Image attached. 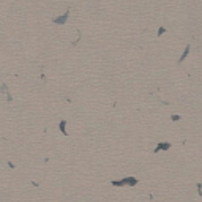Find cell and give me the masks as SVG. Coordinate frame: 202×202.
I'll use <instances>...</instances> for the list:
<instances>
[{
    "label": "cell",
    "mask_w": 202,
    "mask_h": 202,
    "mask_svg": "<svg viewBox=\"0 0 202 202\" xmlns=\"http://www.w3.org/2000/svg\"><path fill=\"white\" fill-rule=\"evenodd\" d=\"M137 178L136 177H125L122 180H112L111 185L112 186H136L137 185Z\"/></svg>",
    "instance_id": "1"
},
{
    "label": "cell",
    "mask_w": 202,
    "mask_h": 202,
    "mask_svg": "<svg viewBox=\"0 0 202 202\" xmlns=\"http://www.w3.org/2000/svg\"><path fill=\"white\" fill-rule=\"evenodd\" d=\"M180 118H182V117L177 115V114H172V115H171V120H172V122H178Z\"/></svg>",
    "instance_id": "7"
},
{
    "label": "cell",
    "mask_w": 202,
    "mask_h": 202,
    "mask_svg": "<svg viewBox=\"0 0 202 202\" xmlns=\"http://www.w3.org/2000/svg\"><path fill=\"white\" fill-rule=\"evenodd\" d=\"M68 17H70V10H68L66 13H63L62 16L54 17L52 22H54V24H57V25H65V24H66V21H68Z\"/></svg>",
    "instance_id": "2"
},
{
    "label": "cell",
    "mask_w": 202,
    "mask_h": 202,
    "mask_svg": "<svg viewBox=\"0 0 202 202\" xmlns=\"http://www.w3.org/2000/svg\"><path fill=\"white\" fill-rule=\"evenodd\" d=\"M163 33H166V29H164V27H159V30H158V36H161Z\"/></svg>",
    "instance_id": "8"
},
{
    "label": "cell",
    "mask_w": 202,
    "mask_h": 202,
    "mask_svg": "<svg viewBox=\"0 0 202 202\" xmlns=\"http://www.w3.org/2000/svg\"><path fill=\"white\" fill-rule=\"evenodd\" d=\"M197 193H199V196H202V183H197Z\"/></svg>",
    "instance_id": "9"
},
{
    "label": "cell",
    "mask_w": 202,
    "mask_h": 202,
    "mask_svg": "<svg viewBox=\"0 0 202 202\" xmlns=\"http://www.w3.org/2000/svg\"><path fill=\"white\" fill-rule=\"evenodd\" d=\"M58 130H60V133L63 136H68V131H66V120H60V123H58Z\"/></svg>",
    "instance_id": "4"
},
{
    "label": "cell",
    "mask_w": 202,
    "mask_h": 202,
    "mask_svg": "<svg viewBox=\"0 0 202 202\" xmlns=\"http://www.w3.org/2000/svg\"><path fill=\"white\" fill-rule=\"evenodd\" d=\"M190 50H191V46H186L185 50H183V54L180 56V58H178V63H183V60L188 57V54H190Z\"/></svg>",
    "instance_id": "5"
},
{
    "label": "cell",
    "mask_w": 202,
    "mask_h": 202,
    "mask_svg": "<svg viewBox=\"0 0 202 202\" xmlns=\"http://www.w3.org/2000/svg\"><path fill=\"white\" fill-rule=\"evenodd\" d=\"M0 90H2V92H3V93H5V95H6V93H10V92H8V85L5 84V82H3L2 85H0Z\"/></svg>",
    "instance_id": "6"
},
{
    "label": "cell",
    "mask_w": 202,
    "mask_h": 202,
    "mask_svg": "<svg viewBox=\"0 0 202 202\" xmlns=\"http://www.w3.org/2000/svg\"><path fill=\"white\" fill-rule=\"evenodd\" d=\"M171 142H159V144L153 149V153H158V152H167L171 150Z\"/></svg>",
    "instance_id": "3"
}]
</instances>
